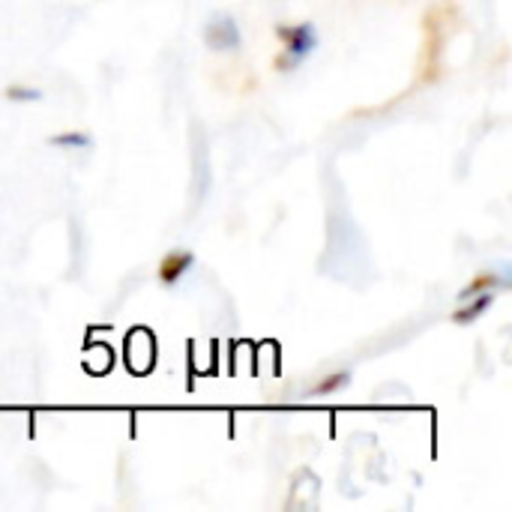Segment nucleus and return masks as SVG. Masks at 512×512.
<instances>
[{
	"label": "nucleus",
	"instance_id": "nucleus-1",
	"mask_svg": "<svg viewBox=\"0 0 512 512\" xmlns=\"http://www.w3.org/2000/svg\"><path fill=\"white\" fill-rule=\"evenodd\" d=\"M456 15L453 6H432L423 18V54H420V84H435L444 69H441V54L447 45V18Z\"/></svg>",
	"mask_w": 512,
	"mask_h": 512
},
{
	"label": "nucleus",
	"instance_id": "nucleus-2",
	"mask_svg": "<svg viewBox=\"0 0 512 512\" xmlns=\"http://www.w3.org/2000/svg\"><path fill=\"white\" fill-rule=\"evenodd\" d=\"M276 36L282 42V51L273 57L276 72H294L318 48V30L309 21H303V24H279Z\"/></svg>",
	"mask_w": 512,
	"mask_h": 512
},
{
	"label": "nucleus",
	"instance_id": "nucleus-3",
	"mask_svg": "<svg viewBox=\"0 0 512 512\" xmlns=\"http://www.w3.org/2000/svg\"><path fill=\"white\" fill-rule=\"evenodd\" d=\"M204 42L210 51L216 54H228V51H237L240 42H243V33H240V24L234 21V15L228 12H216L207 27H204Z\"/></svg>",
	"mask_w": 512,
	"mask_h": 512
},
{
	"label": "nucleus",
	"instance_id": "nucleus-4",
	"mask_svg": "<svg viewBox=\"0 0 512 512\" xmlns=\"http://www.w3.org/2000/svg\"><path fill=\"white\" fill-rule=\"evenodd\" d=\"M195 264V255L189 252V249H171V252H165L162 258H159V267H156V276H159V282L162 285H177L186 273H189V267Z\"/></svg>",
	"mask_w": 512,
	"mask_h": 512
},
{
	"label": "nucleus",
	"instance_id": "nucleus-5",
	"mask_svg": "<svg viewBox=\"0 0 512 512\" xmlns=\"http://www.w3.org/2000/svg\"><path fill=\"white\" fill-rule=\"evenodd\" d=\"M492 303H495V291H483V294H474V297H468V300H462L459 303V309L453 312V321L456 324H474V321H480L489 309H492Z\"/></svg>",
	"mask_w": 512,
	"mask_h": 512
},
{
	"label": "nucleus",
	"instance_id": "nucleus-6",
	"mask_svg": "<svg viewBox=\"0 0 512 512\" xmlns=\"http://www.w3.org/2000/svg\"><path fill=\"white\" fill-rule=\"evenodd\" d=\"M501 285H507V279H504L501 273H495V270H480V273L459 291V303L468 300V297H474V294H483V291H498Z\"/></svg>",
	"mask_w": 512,
	"mask_h": 512
},
{
	"label": "nucleus",
	"instance_id": "nucleus-7",
	"mask_svg": "<svg viewBox=\"0 0 512 512\" xmlns=\"http://www.w3.org/2000/svg\"><path fill=\"white\" fill-rule=\"evenodd\" d=\"M351 384V372H330V375H324L312 390H309V396H336V393H345V387Z\"/></svg>",
	"mask_w": 512,
	"mask_h": 512
},
{
	"label": "nucleus",
	"instance_id": "nucleus-8",
	"mask_svg": "<svg viewBox=\"0 0 512 512\" xmlns=\"http://www.w3.org/2000/svg\"><path fill=\"white\" fill-rule=\"evenodd\" d=\"M3 96H6L9 102H18V105H24V102H39V99H42V93H39L36 87H24V84H9V87L3 90Z\"/></svg>",
	"mask_w": 512,
	"mask_h": 512
},
{
	"label": "nucleus",
	"instance_id": "nucleus-9",
	"mask_svg": "<svg viewBox=\"0 0 512 512\" xmlns=\"http://www.w3.org/2000/svg\"><path fill=\"white\" fill-rule=\"evenodd\" d=\"M51 144L66 147V150H84V147H90V138L84 132H63V135H54Z\"/></svg>",
	"mask_w": 512,
	"mask_h": 512
}]
</instances>
